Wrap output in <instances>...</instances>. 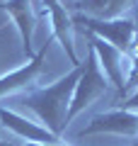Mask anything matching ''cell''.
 <instances>
[{"instance_id":"obj_1","label":"cell","mask_w":138,"mask_h":146,"mask_svg":"<svg viewBox=\"0 0 138 146\" xmlns=\"http://www.w3.org/2000/svg\"><path fill=\"white\" fill-rule=\"evenodd\" d=\"M82 73V63L61 76L56 83L46 85V88H36L32 93H24L20 98V105L27 110H32L36 117H39L41 127L51 131L53 136L61 139V134L68 127V105L73 98V88H75L78 78Z\"/></svg>"},{"instance_id":"obj_2","label":"cell","mask_w":138,"mask_h":146,"mask_svg":"<svg viewBox=\"0 0 138 146\" xmlns=\"http://www.w3.org/2000/svg\"><path fill=\"white\" fill-rule=\"evenodd\" d=\"M107 90H109V80L104 78L95 51L87 46V56L82 61V73L78 78L75 88H73V98H70V105H68V124H70L73 117L80 115L82 110H87L92 102H97L102 95H107Z\"/></svg>"},{"instance_id":"obj_3","label":"cell","mask_w":138,"mask_h":146,"mask_svg":"<svg viewBox=\"0 0 138 146\" xmlns=\"http://www.w3.org/2000/svg\"><path fill=\"white\" fill-rule=\"evenodd\" d=\"M73 27L80 25L85 29V34L92 36H99L104 39L107 44H112L114 49H119L121 54L131 51L133 42H136V34H138V22L131 20V17H119V20H95V17H87V15H73L70 17Z\"/></svg>"},{"instance_id":"obj_4","label":"cell","mask_w":138,"mask_h":146,"mask_svg":"<svg viewBox=\"0 0 138 146\" xmlns=\"http://www.w3.org/2000/svg\"><path fill=\"white\" fill-rule=\"evenodd\" d=\"M87 46L95 51L97 63L102 68L104 78L116 88V95L121 100H126V76H128V56L121 54L119 49H114L112 44H107L99 36L87 34Z\"/></svg>"},{"instance_id":"obj_5","label":"cell","mask_w":138,"mask_h":146,"mask_svg":"<svg viewBox=\"0 0 138 146\" xmlns=\"http://www.w3.org/2000/svg\"><path fill=\"white\" fill-rule=\"evenodd\" d=\"M97 134H116V136H138V110H107L95 115L80 129V136H97Z\"/></svg>"},{"instance_id":"obj_6","label":"cell","mask_w":138,"mask_h":146,"mask_svg":"<svg viewBox=\"0 0 138 146\" xmlns=\"http://www.w3.org/2000/svg\"><path fill=\"white\" fill-rule=\"evenodd\" d=\"M41 15L49 20L51 25V36L58 39V44L63 46L68 61L73 63V68L80 66V58L75 51V27L70 22V15L66 12V7L61 5V0H41Z\"/></svg>"},{"instance_id":"obj_7","label":"cell","mask_w":138,"mask_h":146,"mask_svg":"<svg viewBox=\"0 0 138 146\" xmlns=\"http://www.w3.org/2000/svg\"><path fill=\"white\" fill-rule=\"evenodd\" d=\"M49 39L41 44V49L34 54L32 58H27L24 66L15 68V71L0 76V100L7 98V95H15L20 90H27L39 80V76L44 73V63H46V54H49Z\"/></svg>"},{"instance_id":"obj_8","label":"cell","mask_w":138,"mask_h":146,"mask_svg":"<svg viewBox=\"0 0 138 146\" xmlns=\"http://www.w3.org/2000/svg\"><path fill=\"white\" fill-rule=\"evenodd\" d=\"M0 10L7 12V17L12 20L17 34H20V42H22V51H24L27 58L34 56V29H36V12L32 0H3L0 3Z\"/></svg>"},{"instance_id":"obj_9","label":"cell","mask_w":138,"mask_h":146,"mask_svg":"<svg viewBox=\"0 0 138 146\" xmlns=\"http://www.w3.org/2000/svg\"><path fill=\"white\" fill-rule=\"evenodd\" d=\"M0 124L7 131H12L15 136H20L22 141H27V144H56V141H61L46 127H41L39 122H32L24 115H20L15 110H7V107H0Z\"/></svg>"},{"instance_id":"obj_10","label":"cell","mask_w":138,"mask_h":146,"mask_svg":"<svg viewBox=\"0 0 138 146\" xmlns=\"http://www.w3.org/2000/svg\"><path fill=\"white\" fill-rule=\"evenodd\" d=\"M75 12L95 20H119L138 7V0H75Z\"/></svg>"},{"instance_id":"obj_11","label":"cell","mask_w":138,"mask_h":146,"mask_svg":"<svg viewBox=\"0 0 138 146\" xmlns=\"http://www.w3.org/2000/svg\"><path fill=\"white\" fill-rule=\"evenodd\" d=\"M138 90V34L128 51V76H126V98Z\"/></svg>"},{"instance_id":"obj_12","label":"cell","mask_w":138,"mask_h":146,"mask_svg":"<svg viewBox=\"0 0 138 146\" xmlns=\"http://www.w3.org/2000/svg\"><path fill=\"white\" fill-rule=\"evenodd\" d=\"M121 107L124 110H138V90H136V93H131L126 100H121Z\"/></svg>"},{"instance_id":"obj_13","label":"cell","mask_w":138,"mask_h":146,"mask_svg":"<svg viewBox=\"0 0 138 146\" xmlns=\"http://www.w3.org/2000/svg\"><path fill=\"white\" fill-rule=\"evenodd\" d=\"M24 146H68L63 141H56V144H24ZM131 146H138V144H131Z\"/></svg>"},{"instance_id":"obj_14","label":"cell","mask_w":138,"mask_h":146,"mask_svg":"<svg viewBox=\"0 0 138 146\" xmlns=\"http://www.w3.org/2000/svg\"><path fill=\"white\" fill-rule=\"evenodd\" d=\"M0 146H12V144H10V141H3V139H0Z\"/></svg>"}]
</instances>
